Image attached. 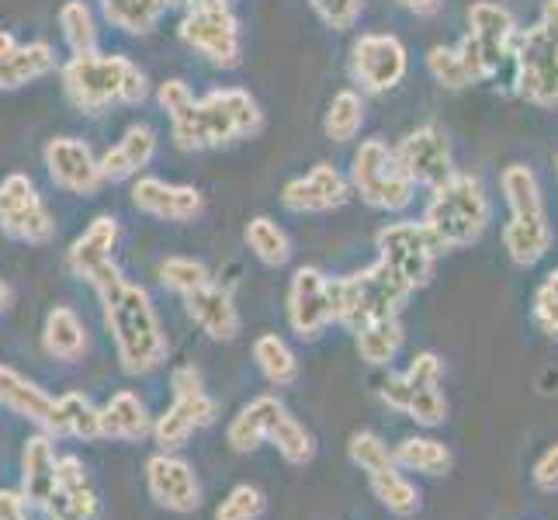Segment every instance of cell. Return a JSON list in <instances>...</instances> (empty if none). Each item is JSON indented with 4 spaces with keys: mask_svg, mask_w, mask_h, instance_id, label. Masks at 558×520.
<instances>
[{
    "mask_svg": "<svg viewBox=\"0 0 558 520\" xmlns=\"http://www.w3.org/2000/svg\"><path fill=\"white\" fill-rule=\"evenodd\" d=\"M105 305V323L119 347V361L129 375H146L167 361V337L149 292L122 278L119 264L94 281Z\"/></svg>",
    "mask_w": 558,
    "mask_h": 520,
    "instance_id": "6da1fadb",
    "label": "cell"
},
{
    "mask_svg": "<svg viewBox=\"0 0 558 520\" xmlns=\"http://www.w3.org/2000/svg\"><path fill=\"white\" fill-rule=\"evenodd\" d=\"M264 125L260 105L240 87H219L208 90L205 98L191 101L184 111L170 119V132L174 143L187 153L198 149H219L236 140L257 136Z\"/></svg>",
    "mask_w": 558,
    "mask_h": 520,
    "instance_id": "7a4b0ae2",
    "label": "cell"
},
{
    "mask_svg": "<svg viewBox=\"0 0 558 520\" xmlns=\"http://www.w3.org/2000/svg\"><path fill=\"white\" fill-rule=\"evenodd\" d=\"M63 90L76 111L101 114L111 105H143L149 98L146 73L129 56L81 52L63 66Z\"/></svg>",
    "mask_w": 558,
    "mask_h": 520,
    "instance_id": "3957f363",
    "label": "cell"
},
{
    "mask_svg": "<svg viewBox=\"0 0 558 520\" xmlns=\"http://www.w3.org/2000/svg\"><path fill=\"white\" fill-rule=\"evenodd\" d=\"M430 191L434 195L427 202V211H423V226L445 243V250L472 246L483 240L486 226L493 219V205L475 173L454 170L448 181H440Z\"/></svg>",
    "mask_w": 558,
    "mask_h": 520,
    "instance_id": "277c9868",
    "label": "cell"
},
{
    "mask_svg": "<svg viewBox=\"0 0 558 520\" xmlns=\"http://www.w3.org/2000/svg\"><path fill=\"white\" fill-rule=\"evenodd\" d=\"M499 188H504V198L510 205V222L504 229L507 254L517 267H534L551 246V222L537 173L524 164H510L499 178Z\"/></svg>",
    "mask_w": 558,
    "mask_h": 520,
    "instance_id": "5b68a950",
    "label": "cell"
},
{
    "mask_svg": "<svg viewBox=\"0 0 558 520\" xmlns=\"http://www.w3.org/2000/svg\"><path fill=\"white\" fill-rule=\"evenodd\" d=\"M413 295V288L402 281L389 264L375 261L361 275L330 278L333 299V323H343L348 330H361L375 319L399 316V310Z\"/></svg>",
    "mask_w": 558,
    "mask_h": 520,
    "instance_id": "8992f818",
    "label": "cell"
},
{
    "mask_svg": "<svg viewBox=\"0 0 558 520\" xmlns=\"http://www.w3.org/2000/svg\"><path fill=\"white\" fill-rule=\"evenodd\" d=\"M517 22L513 14L496 4V0H478L469 8V32L454 46L461 63H465L472 84L475 81H499V73L507 66L517 76L513 66V49H517Z\"/></svg>",
    "mask_w": 558,
    "mask_h": 520,
    "instance_id": "52a82bcc",
    "label": "cell"
},
{
    "mask_svg": "<svg viewBox=\"0 0 558 520\" xmlns=\"http://www.w3.org/2000/svg\"><path fill=\"white\" fill-rule=\"evenodd\" d=\"M517 94L537 108H558V0H545L537 22L517 35Z\"/></svg>",
    "mask_w": 558,
    "mask_h": 520,
    "instance_id": "ba28073f",
    "label": "cell"
},
{
    "mask_svg": "<svg viewBox=\"0 0 558 520\" xmlns=\"http://www.w3.org/2000/svg\"><path fill=\"white\" fill-rule=\"evenodd\" d=\"M351 191L378 211H402L413 202L416 184L399 167L396 149L381 140H364L351 157Z\"/></svg>",
    "mask_w": 558,
    "mask_h": 520,
    "instance_id": "9c48e42d",
    "label": "cell"
},
{
    "mask_svg": "<svg viewBox=\"0 0 558 520\" xmlns=\"http://www.w3.org/2000/svg\"><path fill=\"white\" fill-rule=\"evenodd\" d=\"M440 375H445V361L434 351L416 354L407 372L381 382L385 407L407 413L420 427H440L448 420V399L440 392Z\"/></svg>",
    "mask_w": 558,
    "mask_h": 520,
    "instance_id": "30bf717a",
    "label": "cell"
},
{
    "mask_svg": "<svg viewBox=\"0 0 558 520\" xmlns=\"http://www.w3.org/2000/svg\"><path fill=\"white\" fill-rule=\"evenodd\" d=\"M178 35L187 49L202 52L211 66L233 70L240 66L243 56V32H240V17L233 14L229 4H195L187 8Z\"/></svg>",
    "mask_w": 558,
    "mask_h": 520,
    "instance_id": "8fae6325",
    "label": "cell"
},
{
    "mask_svg": "<svg viewBox=\"0 0 558 520\" xmlns=\"http://www.w3.org/2000/svg\"><path fill=\"white\" fill-rule=\"evenodd\" d=\"M375 243H378V261L389 264L413 292L434 278V264L445 254V243L423 222H389L385 229H378Z\"/></svg>",
    "mask_w": 558,
    "mask_h": 520,
    "instance_id": "7c38bea8",
    "label": "cell"
},
{
    "mask_svg": "<svg viewBox=\"0 0 558 520\" xmlns=\"http://www.w3.org/2000/svg\"><path fill=\"white\" fill-rule=\"evenodd\" d=\"M0 233L28 246H43L56 233V222L28 173H8L0 181Z\"/></svg>",
    "mask_w": 558,
    "mask_h": 520,
    "instance_id": "4fadbf2b",
    "label": "cell"
},
{
    "mask_svg": "<svg viewBox=\"0 0 558 520\" xmlns=\"http://www.w3.org/2000/svg\"><path fill=\"white\" fill-rule=\"evenodd\" d=\"M410 70L407 46L396 35H361L351 46V76L361 90L368 94H389L402 84V76Z\"/></svg>",
    "mask_w": 558,
    "mask_h": 520,
    "instance_id": "5bb4252c",
    "label": "cell"
},
{
    "mask_svg": "<svg viewBox=\"0 0 558 520\" xmlns=\"http://www.w3.org/2000/svg\"><path fill=\"white\" fill-rule=\"evenodd\" d=\"M396 160L407 170V178L423 188H437L440 181H448L454 173L451 164V143L445 136V129L437 125H420L402 136L396 146Z\"/></svg>",
    "mask_w": 558,
    "mask_h": 520,
    "instance_id": "9a60e30c",
    "label": "cell"
},
{
    "mask_svg": "<svg viewBox=\"0 0 558 520\" xmlns=\"http://www.w3.org/2000/svg\"><path fill=\"white\" fill-rule=\"evenodd\" d=\"M288 323L302 340H316L333 323L330 278L319 267H299L288 288Z\"/></svg>",
    "mask_w": 558,
    "mask_h": 520,
    "instance_id": "2e32d148",
    "label": "cell"
},
{
    "mask_svg": "<svg viewBox=\"0 0 558 520\" xmlns=\"http://www.w3.org/2000/svg\"><path fill=\"white\" fill-rule=\"evenodd\" d=\"M43 160H46L52 184L70 191V195H84V198L98 195V188L105 184L101 164L84 140H73V136L52 140L43 153Z\"/></svg>",
    "mask_w": 558,
    "mask_h": 520,
    "instance_id": "e0dca14e",
    "label": "cell"
},
{
    "mask_svg": "<svg viewBox=\"0 0 558 520\" xmlns=\"http://www.w3.org/2000/svg\"><path fill=\"white\" fill-rule=\"evenodd\" d=\"M351 198L348 178L333 164H316L310 173L288 181L281 191V205L295 216H316V211H333Z\"/></svg>",
    "mask_w": 558,
    "mask_h": 520,
    "instance_id": "ac0fdd59",
    "label": "cell"
},
{
    "mask_svg": "<svg viewBox=\"0 0 558 520\" xmlns=\"http://www.w3.org/2000/svg\"><path fill=\"white\" fill-rule=\"evenodd\" d=\"M146 486L160 507L174 513H191L202 507V489L195 472H191L187 461L174 455H157L146 461Z\"/></svg>",
    "mask_w": 558,
    "mask_h": 520,
    "instance_id": "d6986e66",
    "label": "cell"
},
{
    "mask_svg": "<svg viewBox=\"0 0 558 520\" xmlns=\"http://www.w3.org/2000/svg\"><path fill=\"white\" fill-rule=\"evenodd\" d=\"M132 205L163 222H191L202 216V191L191 184H167L160 178H140L132 184Z\"/></svg>",
    "mask_w": 558,
    "mask_h": 520,
    "instance_id": "ffe728a7",
    "label": "cell"
},
{
    "mask_svg": "<svg viewBox=\"0 0 558 520\" xmlns=\"http://www.w3.org/2000/svg\"><path fill=\"white\" fill-rule=\"evenodd\" d=\"M114 243H119V219L98 216L81 237L73 240L70 254H66L70 271L94 285L114 267Z\"/></svg>",
    "mask_w": 558,
    "mask_h": 520,
    "instance_id": "44dd1931",
    "label": "cell"
},
{
    "mask_svg": "<svg viewBox=\"0 0 558 520\" xmlns=\"http://www.w3.org/2000/svg\"><path fill=\"white\" fill-rule=\"evenodd\" d=\"M56 70V52L49 43H17L11 32H0V90H17L43 81Z\"/></svg>",
    "mask_w": 558,
    "mask_h": 520,
    "instance_id": "7402d4cb",
    "label": "cell"
},
{
    "mask_svg": "<svg viewBox=\"0 0 558 520\" xmlns=\"http://www.w3.org/2000/svg\"><path fill=\"white\" fill-rule=\"evenodd\" d=\"M211 420H216V399H208L202 389L174 392V407L153 423V437H157V445L163 451H170V448H181L195 431L208 427Z\"/></svg>",
    "mask_w": 558,
    "mask_h": 520,
    "instance_id": "603a6c76",
    "label": "cell"
},
{
    "mask_svg": "<svg viewBox=\"0 0 558 520\" xmlns=\"http://www.w3.org/2000/svg\"><path fill=\"white\" fill-rule=\"evenodd\" d=\"M46 510L70 520H98V496L90 489L81 458H60V465H56V496L49 499Z\"/></svg>",
    "mask_w": 558,
    "mask_h": 520,
    "instance_id": "cb8c5ba5",
    "label": "cell"
},
{
    "mask_svg": "<svg viewBox=\"0 0 558 520\" xmlns=\"http://www.w3.org/2000/svg\"><path fill=\"white\" fill-rule=\"evenodd\" d=\"M184 305H187V316L195 319L211 340H236L240 313L233 305V295H229L226 288L208 281L205 288H198V292L184 295Z\"/></svg>",
    "mask_w": 558,
    "mask_h": 520,
    "instance_id": "d4e9b609",
    "label": "cell"
},
{
    "mask_svg": "<svg viewBox=\"0 0 558 520\" xmlns=\"http://www.w3.org/2000/svg\"><path fill=\"white\" fill-rule=\"evenodd\" d=\"M56 465L60 458L52 451V440L46 434L25 440L22 455V499L28 507H49V499L56 496Z\"/></svg>",
    "mask_w": 558,
    "mask_h": 520,
    "instance_id": "484cf974",
    "label": "cell"
},
{
    "mask_svg": "<svg viewBox=\"0 0 558 520\" xmlns=\"http://www.w3.org/2000/svg\"><path fill=\"white\" fill-rule=\"evenodd\" d=\"M153 157H157V132L149 125H129L119 146H111L98 164L105 181H129L143 173L153 164Z\"/></svg>",
    "mask_w": 558,
    "mask_h": 520,
    "instance_id": "4316f807",
    "label": "cell"
},
{
    "mask_svg": "<svg viewBox=\"0 0 558 520\" xmlns=\"http://www.w3.org/2000/svg\"><path fill=\"white\" fill-rule=\"evenodd\" d=\"M284 413V407L275 399V396H257L250 407H243L233 423H229V431H226V440H229V448L240 451V455H250V451H257L267 434H271L275 427V420Z\"/></svg>",
    "mask_w": 558,
    "mask_h": 520,
    "instance_id": "83f0119b",
    "label": "cell"
},
{
    "mask_svg": "<svg viewBox=\"0 0 558 520\" xmlns=\"http://www.w3.org/2000/svg\"><path fill=\"white\" fill-rule=\"evenodd\" d=\"M52 402L56 399L38 389L35 382L22 378L14 368H8V364H0V407H8L11 413L38 423V427H46L52 416Z\"/></svg>",
    "mask_w": 558,
    "mask_h": 520,
    "instance_id": "f1b7e54d",
    "label": "cell"
},
{
    "mask_svg": "<svg viewBox=\"0 0 558 520\" xmlns=\"http://www.w3.org/2000/svg\"><path fill=\"white\" fill-rule=\"evenodd\" d=\"M46 431L56 437H81L94 440L101 437V410H94V402L81 392H66L63 399L52 402V416Z\"/></svg>",
    "mask_w": 558,
    "mask_h": 520,
    "instance_id": "f546056e",
    "label": "cell"
},
{
    "mask_svg": "<svg viewBox=\"0 0 558 520\" xmlns=\"http://www.w3.org/2000/svg\"><path fill=\"white\" fill-rule=\"evenodd\" d=\"M149 416L136 392H114L101 410V437L114 440H143L149 434Z\"/></svg>",
    "mask_w": 558,
    "mask_h": 520,
    "instance_id": "4dcf8cb0",
    "label": "cell"
},
{
    "mask_svg": "<svg viewBox=\"0 0 558 520\" xmlns=\"http://www.w3.org/2000/svg\"><path fill=\"white\" fill-rule=\"evenodd\" d=\"M111 28L125 35H149L170 11V0H98Z\"/></svg>",
    "mask_w": 558,
    "mask_h": 520,
    "instance_id": "1f68e13d",
    "label": "cell"
},
{
    "mask_svg": "<svg viewBox=\"0 0 558 520\" xmlns=\"http://www.w3.org/2000/svg\"><path fill=\"white\" fill-rule=\"evenodd\" d=\"M43 343L49 358L56 361H76L84 354L87 347V334H84V323L73 310L66 305H56V310L46 316V330H43Z\"/></svg>",
    "mask_w": 558,
    "mask_h": 520,
    "instance_id": "d6a6232c",
    "label": "cell"
},
{
    "mask_svg": "<svg viewBox=\"0 0 558 520\" xmlns=\"http://www.w3.org/2000/svg\"><path fill=\"white\" fill-rule=\"evenodd\" d=\"M354 334H357V354H361V361L375 364V368H385V364H392L396 354L402 351V340H407L399 316L375 319V323L361 326V330H354Z\"/></svg>",
    "mask_w": 558,
    "mask_h": 520,
    "instance_id": "836d02e7",
    "label": "cell"
},
{
    "mask_svg": "<svg viewBox=\"0 0 558 520\" xmlns=\"http://www.w3.org/2000/svg\"><path fill=\"white\" fill-rule=\"evenodd\" d=\"M396 465L407 472L420 475H448L451 472V451L434 437H407L399 440V448L392 451Z\"/></svg>",
    "mask_w": 558,
    "mask_h": 520,
    "instance_id": "e575fe53",
    "label": "cell"
},
{
    "mask_svg": "<svg viewBox=\"0 0 558 520\" xmlns=\"http://www.w3.org/2000/svg\"><path fill=\"white\" fill-rule=\"evenodd\" d=\"M254 361L271 385H292L299 378V358L281 337L264 334L254 340Z\"/></svg>",
    "mask_w": 558,
    "mask_h": 520,
    "instance_id": "d590c367",
    "label": "cell"
},
{
    "mask_svg": "<svg viewBox=\"0 0 558 520\" xmlns=\"http://www.w3.org/2000/svg\"><path fill=\"white\" fill-rule=\"evenodd\" d=\"M243 240H246V246L254 250V254L267 267H281V264H288V257H292V243H288V233L275 219H267V216L250 219L246 229H243Z\"/></svg>",
    "mask_w": 558,
    "mask_h": 520,
    "instance_id": "8d00e7d4",
    "label": "cell"
},
{
    "mask_svg": "<svg viewBox=\"0 0 558 520\" xmlns=\"http://www.w3.org/2000/svg\"><path fill=\"white\" fill-rule=\"evenodd\" d=\"M364 125V98L357 90H340L337 98L326 108L323 132L333 143H351Z\"/></svg>",
    "mask_w": 558,
    "mask_h": 520,
    "instance_id": "74e56055",
    "label": "cell"
},
{
    "mask_svg": "<svg viewBox=\"0 0 558 520\" xmlns=\"http://www.w3.org/2000/svg\"><path fill=\"white\" fill-rule=\"evenodd\" d=\"M267 440H271V445L281 451V458L292 461V465H310L313 455H316L313 434L305 431L302 423L292 413H288V410L275 420V427H271V434H267Z\"/></svg>",
    "mask_w": 558,
    "mask_h": 520,
    "instance_id": "f35d334b",
    "label": "cell"
},
{
    "mask_svg": "<svg viewBox=\"0 0 558 520\" xmlns=\"http://www.w3.org/2000/svg\"><path fill=\"white\" fill-rule=\"evenodd\" d=\"M60 32L73 56L98 52V22H94V11L84 0H66L60 8Z\"/></svg>",
    "mask_w": 558,
    "mask_h": 520,
    "instance_id": "ab89813d",
    "label": "cell"
},
{
    "mask_svg": "<svg viewBox=\"0 0 558 520\" xmlns=\"http://www.w3.org/2000/svg\"><path fill=\"white\" fill-rule=\"evenodd\" d=\"M368 479H372L375 499L389 513H396V517L420 513V493H416V486L402 472L392 469V472H378V475H368Z\"/></svg>",
    "mask_w": 558,
    "mask_h": 520,
    "instance_id": "60d3db41",
    "label": "cell"
},
{
    "mask_svg": "<svg viewBox=\"0 0 558 520\" xmlns=\"http://www.w3.org/2000/svg\"><path fill=\"white\" fill-rule=\"evenodd\" d=\"M348 455L351 461L361 469V472H368V475H378V472H392L396 469V458L389 451V445L372 434V431H357L351 434V445H348Z\"/></svg>",
    "mask_w": 558,
    "mask_h": 520,
    "instance_id": "b9f144b4",
    "label": "cell"
},
{
    "mask_svg": "<svg viewBox=\"0 0 558 520\" xmlns=\"http://www.w3.org/2000/svg\"><path fill=\"white\" fill-rule=\"evenodd\" d=\"M160 281H163V288H170V292L191 295V292H198V288H205L211 281V275L202 261L167 257V261H160Z\"/></svg>",
    "mask_w": 558,
    "mask_h": 520,
    "instance_id": "7bdbcfd3",
    "label": "cell"
},
{
    "mask_svg": "<svg viewBox=\"0 0 558 520\" xmlns=\"http://www.w3.org/2000/svg\"><path fill=\"white\" fill-rule=\"evenodd\" d=\"M427 70L445 90H465L472 84V76H469L465 63H461L458 49H448V46H434L427 52Z\"/></svg>",
    "mask_w": 558,
    "mask_h": 520,
    "instance_id": "ee69618b",
    "label": "cell"
},
{
    "mask_svg": "<svg viewBox=\"0 0 558 520\" xmlns=\"http://www.w3.org/2000/svg\"><path fill=\"white\" fill-rule=\"evenodd\" d=\"M264 513V493L257 486H236L222 499L216 520H257Z\"/></svg>",
    "mask_w": 558,
    "mask_h": 520,
    "instance_id": "f6af8a7d",
    "label": "cell"
},
{
    "mask_svg": "<svg viewBox=\"0 0 558 520\" xmlns=\"http://www.w3.org/2000/svg\"><path fill=\"white\" fill-rule=\"evenodd\" d=\"M534 323L542 326V334L558 337V267L534 292Z\"/></svg>",
    "mask_w": 558,
    "mask_h": 520,
    "instance_id": "bcb514c9",
    "label": "cell"
},
{
    "mask_svg": "<svg viewBox=\"0 0 558 520\" xmlns=\"http://www.w3.org/2000/svg\"><path fill=\"white\" fill-rule=\"evenodd\" d=\"M313 11L323 17L326 28L333 32H348L357 25V17L364 11V0H310Z\"/></svg>",
    "mask_w": 558,
    "mask_h": 520,
    "instance_id": "7dc6e473",
    "label": "cell"
},
{
    "mask_svg": "<svg viewBox=\"0 0 558 520\" xmlns=\"http://www.w3.org/2000/svg\"><path fill=\"white\" fill-rule=\"evenodd\" d=\"M531 479L542 493H558V445H551L542 458L534 461Z\"/></svg>",
    "mask_w": 558,
    "mask_h": 520,
    "instance_id": "c3c4849f",
    "label": "cell"
},
{
    "mask_svg": "<svg viewBox=\"0 0 558 520\" xmlns=\"http://www.w3.org/2000/svg\"><path fill=\"white\" fill-rule=\"evenodd\" d=\"M157 101H160V108L174 119L178 111H184L191 101H195V94H191V87L184 84V81H167V84H160V90H157Z\"/></svg>",
    "mask_w": 558,
    "mask_h": 520,
    "instance_id": "681fc988",
    "label": "cell"
},
{
    "mask_svg": "<svg viewBox=\"0 0 558 520\" xmlns=\"http://www.w3.org/2000/svg\"><path fill=\"white\" fill-rule=\"evenodd\" d=\"M25 499L17 493H0V520H25Z\"/></svg>",
    "mask_w": 558,
    "mask_h": 520,
    "instance_id": "f907efd6",
    "label": "cell"
},
{
    "mask_svg": "<svg viewBox=\"0 0 558 520\" xmlns=\"http://www.w3.org/2000/svg\"><path fill=\"white\" fill-rule=\"evenodd\" d=\"M399 8H407V11H413V14H437L440 11V0H399Z\"/></svg>",
    "mask_w": 558,
    "mask_h": 520,
    "instance_id": "816d5d0a",
    "label": "cell"
},
{
    "mask_svg": "<svg viewBox=\"0 0 558 520\" xmlns=\"http://www.w3.org/2000/svg\"><path fill=\"white\" fill-rule=\"evenodd\" d=\"M170 4H187V8H195V4H233V0H170Z\"/></svg>",
    "mask_w": 558,
    "mask_h": 520,
    "instance_id": "f5cc1de1",
    "label": "cell"
},
{
    "mask_svg": "<svg viewBox=\"0 0 558 520\" xmlns=\"http://www.w3.org/2000/svg\"><path fill=\"white\" fill-rule=\"evenodd\" d=\"M8 305H11V288H8L4 281H0V313H4Z\"/></svg>",
    "mask_w": 558,
    "mask_h": 520,
    "instance_id": "db71d44e",
    "label": "cell"
},
{
    "mask_svg": "<svg viewBox=\"0 0 558 520\" xmlns=\"http://www.w3.org/2000/svg\"><path fill=\"white\" fill-rule=\"evenodd\" d=\"M52 520H70V517H60V513H52Z\"/></svg>",
    "mask_w": 558,
    "mask_h": 520,
    "instance_id": "11a10c76",
    "label": "cell"
},
{
    "mask_svg": "<svg viewBox=\"0 0 558 520\" xmlns=\"http://www.w3.org/2000/svg\"><path fill=\"white\" fill-rule=\"evenodd\" d=\"M555 170H558V157H555Z\"/></svg>",
    "mask_w": 558,
    "mask_h": 520,
    "instance_id": "9f6ffc18",
    "label": "cell"
}]
</instances>
